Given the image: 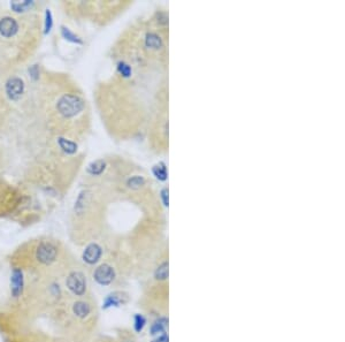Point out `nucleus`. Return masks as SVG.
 <instances>
[{"instance_id":"f257e3e1","label":"nucleus","mask_w":345,"mask_h":342,"mask_svg":"<svg viewBox=\"0 0 345 342\" xmlns=\"http://www.w3.org/2000/svg\"><path fill=\"white\" fill-rule=\"evenodd\" d=\"M47 318L64 342H91L98 336L100 311L93 295L67 297Z\"/></svg>"},{"instance_id":"f03ea898","label":"nucleus","mask_w":345,"mask_h":342,"mask_svg":"<svg viewBox=\"0 0 345 342\" xmlns=\"http://www.w3.org/2000/svg\"><path fill=\"white\" fill-rule=\"evenodd\" d=\"M75 260L60 241L42 237L22 244L12 253L9 263L10 267L24 272L59 278Z\"/></svg>"},{"instance_id":"7ed1b4c3","label":"nucleus","mask_w":345,"mask_h":342,"mask_svg":"<svg viewBox=\"0 0 345 342\" xmlns=\"http://www.w3.org/2000/svg\"><path fill=\"white\" fill-rule=\"evenodd\" d=\"M137 304L150 319L170 317V257L167 249L143 279Z\"/></svg>"},{"instance_id":"20e7f679","label":"nucleus","mask_w":345,"mask_h":342,"mask_svg":"<svg viewBox=\"0 0 345 342\" xmlns=\"http://www.w3.org/2000/svg\"><path fill=\"white\" fill-rule=\"evenodd\" d=\"M90 279L102 288L124 289L135 278V268L130 255L126 252H111L105 255L96 266L89 270Z\"/></svg>"},{"instance_id":"39448f33","label":"nucleus","mask_w":345,"mask_h":342,"mask_svg":"<svg viewBox=\"0 0 345 342\" xmlns=\"http://www.w3.org/2000/svg\"><path fill=\"white\" fill-rule=\"evenodd\" d=\"M59 280L68 299H81L93 295L90 285V275L82 263L75 260L64 271Z\"/></svg>"},{"instance_id":"423d86ee","label":"nucleus","mask_w":345,"mask_h":342,"mask_svg":"<svg viewBox=\"0 0 345 342\" xmlns=\"http://www.w3.org/2000/svg\"><path fill=\"white\" fill-rule=\"evenodd\" d=\"M5 342H64L56 334L46 333L35 327L21 330L5 338Z\"/></svg>"},{"instance_id":"0eeeda50","label":"nucleus","mask_w":345,"mask_h":342,"mask_svg":"<svg viewBox=\"0 0 345 342\" xmlns=\"http://www.w3.org/2000/svg\"><path fill=\"white\" fill-rule=\"evenodd\" d=\"M84 109L83 99L76 95L67 94L61 96L57 103V110L64 117H73Z\"/></svg>"},{"instance_id":"6e6552de","label":"nucleus","mask_w":345,"mask_h":342,"mask_svg":"<svg viewBox=\"0 0 345 342\" xmlns=\"http://www.w3.org/2000/svg\"><path fill=\"white\" fill-rule=\"evenodd\" d=\"M105 255L106 253L104 251V248L99 242L90 241L82 253V264L86 266V268L87 267L91 270L104 258Z\"/></svg>"},{"instance_id":"1a4fd4ad","label":"nucleus","mask_w":345,"mask_h":342,"mask_svg":"<svg viewBox=\"0 0 345 342\" xmlns=\"http://www.w3.org/2000/svg\"><path fill=\"white\" fill-rule=\"evenodd\" d=\"M150 334H151V340H150V342H170V334H168V317L151 319V324H150Z\"/></svg>"},{"instance_id":"9d476101","label":"nucleus","mask_w":345,"mask_h":342,"mask_svg":"<svg viewBox=\"0 0 345 342\" xmlns=\"http://www.w3.org/2000/svg\"><path fill=\"white\" fill-rule=\"evenodd\" d=\"M5 93L10 101H17L24 93V82L20 77H12L6 82Z\"/></svg>"},{"instance_id":"9b49d317","label":"nucleus","mask_w":345,"mask_h":342,"mask_svg":"<svg viewBox=\"0 0 345 342\" xmlns=\"http://www.w3.org/2000/svg\"><path fill=\"white\" fill-rule=\"evenodd\" d=\"M19 32V22L14 17L3 16L0 19V36L3 38H12Z\"/></svg>"},{"instance_id":"f8f14e48","label":"nucleus","mask_w":345,"mask_h":342,"mask_svg":"<svg viewBox=\"0 0 345 342\" xmlns=\"http://www.w3.org/2000/svg\"><path fill=\"white\" fill-rule=\"evenodd\" d=\"M130 301V295L124 289L112 290L108 294L107 299L105 301L106 307H120V305L128 304Z\"/></svg>"},{"instance_id":"ddd939ff","label":"nucleus","mask_w":345,"mask_h":342,"mask_svg":"<svg viewBox=\"0 0 345 342\" xmlns=\"http://www.w3.org/2000/svg\"><path fill=\"white\" fill-rule=\"evenodd\" d=\"M114 338L116 342H139L136 333L129 327H116Z\"/></svg>"},{"instance_id":"4468645a","label":"nucleus","mask_w":345,"mask_h":342,"mask_svg":"<svg viewBox=\"0 0 345 342\" xmlns=\"http://www.w3.org/2000/svg\"><path fill=\"white\" fill-rule=\"evenodd\" d=\"M61 35H62V37H64L65 39H67L68 42H71V43H74V44H79V45H81V44H83V40L81 39L80 36H77L76 34H74L71 29L67 28V27H65V25H62L61 27Z\"/></svg>"},{"instance_id":"2eb2a0df","label":"nucleus","mask_w":345,"mask_h":342,"mask_svg":"<svg viewBox=\"0 0 345 342\" xmlns=\"http://www.w3.org/2000/svg\"><path fill=\"white\" fill-rule=\"evenodd\" d=\"M58 143L60 145V148L67 154H74L77 151V145L75 142L60 137L58 139Z\"/></svg>"},{"instance_id":"dca6fc26","label":"nucleus","mask_w":345,"mask_h":342,"mask_svg":"<svg viewBox=\"0 0 345 342\" xmlns=\"http://www.w3.org/2000/svg\"><path fill=\"white\" fill-rule=\"evenodd\" d=\"M145 44L148 47H151V49H160L161 47V39L159 36L157 34H153V32H150V34L146 35L145 38Z\"/></svg>"},{"instance_id":"f3484780","label":"nucleus","mask_w":345,"mask_h":342,"mask_svg":"<svg viewBox=\"0 0 345 342\" xmlns=\"http://www.w3.org/2000/svg\"><path fill=\"white\" fill-rule=\"evenodd\" d=\"M105 170V163L102 160H97L92 163L87 168V172L90 173V174L92 175H99L101 174L102 172Z\"/></svg>"},{"instance_id":"a211bd4d","label":"nucleus","mask_w":345,"mask_h":342,"mask_svg":"<svg viewBox=\"0 0 345 342\" xmlns=\"http://www.w3.org/2000/svg\"><path fill=\"white\" fill-rule=\"evenodd\" d=\"M153 174L156 175L157 179L161 180V181H165L167 179V170H166V165L164 163H160L159 165L153 167Z\"/></svg>"},{"instance_id":"6ab92c4d","label":"nucleus","mask_w":345,"mask_h":342,"mask_svg":"<svg viewBox=\"0 0 345 342\" xmlns=\"http://www.w3.org/2000/svg\"><path fill=\"white\" fill-rule=\"evenodd\" d=\"M144 183H145V180L143 179L142 176H138V175L133 176V178L128 180V186H129L130 188H133V189L141 188V187L144 185Z\"/></svg>"},{"instance_id":"aec40b11","label":"nucleus","mask_w":345,"mask_h":342,"mask_svg":"<svg viewBox=\"0 0 345 342\" xmlns=\"http://www.w3.org/2000/svg\"><path fill=\"white\" fill-rule=\"evenodd\" d=\"M32 2L31 1H23V2H12V8L15 10V12H21L23 9H28L29 7H31Z\"/></svg>"},{"instance_id":"412c9836","label":"nucleus","mask_w":345,"mask_h":342,"mask_svg":"<svg viewBox=\"0 0 345 342\" xmlns=\"http://www.w3.org/2000/svg\"><path fill=\"white\" fill-rule=\"evenodd\" d=\"M117 69H119V72L122 74L123 76H130L131 75V68H130V66L126 64V62H123V61H121L119 65H117Z\"/></svg>"},{"instance_id":"4be33fe9","label":"nucleus","mask_w":345,"mask_h":342,"mask_svg":"<svg viewBox=\"0 0 345 342\" xmlns=\"http://www.w3.org/2000/svg\"><path fill=\"white\" fill-rule=\"evenodd\" d=\"M53 25V20H52V14H51L50 9H46L45 12V34L51 31Z\"/></svg>"},{"instance_id":"5701e85b","label":"nucleus","mask_w":345,"mask_h":342,"mask_svg":"<svg viewBox=\"0 0 345 342\" xmlns=\"http://www.w3.org/2000/svg\"><path fill=\"white\" fill-rule=\"evenodd\" d=\"M91 342H116V340L114 337L107 336V334H98Z\"/></svg>"},{"instance_id":"b1692460","label":"nucleus","mask_w":345,"mask_h":342,"mask_svg":"<svg viewBox=\"0 0 345 342\" xmlns=\"http://www.w3.org/2000/svg\"><path fill=\"white\" fill-rule=\"evenodd\" d=\"M29 73H30V75L31 77L34 80H37L38 79V75H39V71H38V68H37V66H32V67L29 69Z\"/></svg>"},{"instance_id":"393cba45","label":"nucleus","mask_w":345,"mask_h":342,"mask_svg":"<svg viewBox=\"0 0 345 342\" xmlns=\"http://www.w3.org/2000/svg\"><path fill=\"white\" fill-rule=\"evenodd\" d=\"M161 198H163V201H164V204L168 205V189L167 188H165L163 189V191H161Z\"/></svg>"}]
</instances>
